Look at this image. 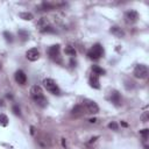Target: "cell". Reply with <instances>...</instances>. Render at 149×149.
Masks as SVG:
<instances>
[{"label": "cell", "instance_id": "cell-13", "mask_svg": "<svg viewBox=\"0 0 149 149\" xmlns=\"http://www.w3.org/2000/svg\"><path fill=\"white\" fill-rule=\"evenodd\" d=\"M92 72L97 76H104L106 73V71L102 68H100L99 65H92Z\"/></svg>", "mask_w": 149, "mask_h": 149}, {"label": "cell", "instance_id": "cell-30", "mask_svg": "<svg viewBox=\"0 0 149 149\" xmlns=\"http://www.w3.org/2000/svg\"><path fill=\"white\" fill-rule=\"evenodd\" d=\"M0 66H1V65H0Z\"/></svg>", "mask_w": 149, "mask_h": 149}, {"label": "cell", "instance_id": "cell-23", "mask_svg": "<svg viewBox=\"0 0 149 149\" xmlns=\"http://www.w3.org/2000/svg\"><path fill=\"white\" fill-rule=\"evenodd\" d=\"M140 134L143 136L144 140H147L148 139V134H149V129H147V128L146 129H142V130H140Z\"/></svg>", "mask_w": 149, "mask_h": 149}, {"label": "cell", "instance_id": "cell-29", "mask_svg": "<svg viewBox=\"0 0 149 149\" xmlns=\"http://www.w3.org/2000/svg\"><path fill=\"white\" fill-rule=\"evenodd\" d=\"M0 106H3V102H2L1 100H0Z\"/></svg>", "mask_w": 149, "mask_h": 149}, {"label": "cell", "instance_id": "cell-4", "mask_svg": "<svg viewBox=\"0 0 149 149\" xmlns=\"http://www.w3.org/2000/svg\"><path fill=\"white\" fill-rule=\"evenodd\" d=\"M134 76L139 79H144L148 76V68L144 64H137L134 69Z\"/></svg>", "mask_w": 149, "mask_h": 149}, {"label": "cell", "instance_id": "cell-1", "mask_svg": "<svg viewBox=\"0 0 149 149\" xmlns=\"http://www.w3.org/2000/svg\"><path fill=\"white\" fill-rule=\"evenodd\" d=\"M43 85L45 87V90L52 94H56V95H59L61 94V90L58 87V85L56 84V81L51 78H47L43 80Z\"/></svg>", "mask_w": 149, "mask_h": 149}, {"label": "cell", "instance_id": "cell-19", "mask_svg": "<svg viewBox=\"0 0 149 149\" xmlns=\"http://www.w3.org/2000/svg\"><path fill=\"white\" fill-rule=\"evenodd\" d=\"M65 54L69 55V56H74L76 55V50H74V48H72L71 45H69V47L65 48Z\"/></svg>", "mask_w": 149, "mask_h": 149}, {"label": "cell", "instance_id": "cell-10", "mask_svg": "<svg viewBox=\"0 0 149 149\" xmlns=\"http://www.w3.org/2000/svg\"><path fill=\"white\" fill-rule=\"evenodd\" d=\"M88 84H90V86L93 87V88H97V90L100 88V81H99V78H98V76L94 74V73L91 74V77H90V79H88Z\"/></svg>", "mask_w": 149, "mask_h": 149}, {"label": "cell", "instance_id": "cell-28", "mask_svg": "<svg viewBox=\"0 0 149 149\" xmlns=\"http://www.w3.org/2000/svg\"><path fill=\"white\" fill-rule=\"evenodd\" d=\"M121 125H122V126H123V127H127V126H128V125H127V123H126V122H121Z\"/></svg>", "mask_w": 149, "mask_h": 149}, {"label": "cell", "instance_id": "cell-16", "mask_svg": "<svg viewBox=\"0 0 149 149\" xmlns=\"http://www.w3.org/2000/svg\"><path fill=\"white\" fill-rule=\"evenodd\" d=\"M8 122H9V120H8L7 115L3 114V113H0V126L6 127V126L8 125Z\"/></svg>", "mask_w": 149, "mask_h": 149}, {"label": "cell", "instance_id": "cell-2", "mask_svg": "<svg viewBox=\"0 0 149 149\" xmlns=\"http://www.w3.org/2000/svg\"><path fill=\"white\" fill-rule=\"evenodd\" d=\"M102 55H104V48H102V45L99 44V43L94 44V45L87 51V56H88V58H91V59H99Z\"/></svg>", "mask_w": 149, "mask_h": 149}, {"label": "cell", "instance_id": "cell-5", "mask_svg": "<svg viewBox=\"0 0 149 149\" xmlns=\"http://www.w3.org/2000/svg\"><path fill=\"white\" fill-rule=\"evenodd\" d=\"M137 19H139V14H137L136 10L130 9V10L125 13V20H126L127 23H134V22L137 21Z\"/></svg>", "mask_w": 149, "mask_h": 149}, {"label": "cell", "instance_id": "cell-12", "mask_svg": "<svg viewBox=\"0 0 149 149\" xmlns=\"http://www.w3.org/2000/svg\"><path fill=\"white\" fill-rule=\"evenodd\" d=\"M115 37H123L125 36V31L120 28V27H118V26H113V27H111V30H109Z\"/></svg>", "mask_w": 149, "mask_h": 149}, {"label": "cell", "instance_id": "cell-3", "mask_svg": "<svg viewBox=\"0 0 149 149\" xmlns=\"http://www.w3.org/2000/svg\"><path fill=\"white\" fill-rule=\"evenodd\" d=\"M83 107L84 109L86 111V113H90V114H95L99 112V106L93 101V100H88V99H85L83 101Z\"/></svg>", "mask_w": 149, "mask_h": 149}, {"label": "cell", "instance_id": "cell-26", "mask_svg": "<svg viewBox=\"0 0 149 149\" xmlns=\"http://www.w3.org/2000/svg\"><path fill=\"white\" fill-rule=\"evenodd\" d=\"M97 139H98V136H94V137H92V139L90 140V143H92V142H94V141H95Z\"/></svg>", "mask_w": 149, "mask_h": 149}, {"label": "cell", "instance_id": "cell-7", "mask_svg": "<svg viewBox=\"0 0 149 149\" xmlns=\"http://www.w3.org/2000/svg\"><path fill=\"white\" fill-rule=\"evenodd\" d=\"M14 78H15V81L20 85H24L27 83V76L22 70H17L14 74Z\"/></svg>", "mask_w": 149, "mask_h": 149}, {"label": "cell", "instance_id": "cell-8", "mask_svg": "<svg viewBox=\"0 0 149 149\" xmlns=\"http://www.w3.org/2000/svg\"><path fill=\"white\" fill-rule=\"evenodd\" d=\"M59 50H61V45L59 44H54L48 49V54L50 56V58L56 59L59 56Z\"/></svg>", "mask_w": 149, "mask_h": 149}, {"label": "cell", "instance_id": "cell-15", "mask_svg": "<svg viewBox=\"0 0 149 149\" xmlns=\"http://www.w3.org/2000/svg\"><path fill=\"white\" fill-rule=\"evenodd\" d=\"M85 112V109H84V107H83V105H76L73 108H72V114H83Z\"/></svg>", "mask_w": 149, "mask_h": 149}, {"label": "cell", "instance_id": "cell-22", "mask_svg": "<svg viewBox=\"0 0 149 149\" xmlns=\"http://www.w3.org/2000/svg\"><path fill=\"white\" fill-rule=\"evenodd\" d=\"M12 111H13V113H14L15 115H20V114H21V112H20V107H19L17 105H14V106L12 107Z\"/></svg>", "mask_w": 149, "mask_h": 149}, {"label": "cell", "instance_id": "cell-6", "mask_svg": "<svg viewBox=\"0 0 149 149\" xmlns=\"http://www.w3.org/2000/svg\"><path fill=\"white\" fill-rule=\"evenodd\" d=\"M26 57H27L29 61L35 62V61H37V59L40 58V51H38L36 48H31V49H29V50L26 52Z\"/></svg>", "mask_w": 149, "mask_h": 149}, {"label": "cell", "instance_id": "cell-21", "mask_svg": "<svg viewBox=\"0 0 149 149\" xmlns=\"http://www.w3.org/2000/svg\"><path fill=\"white\" fill-rule=\"evenodd\" d=\"M41 31H42V33H55V29H54L51 26H47V27H44L43 29H41Z\"/></svg>", "mask_w": 149, "mask_h": 149}, {"label": "cell", "instance_id": "cell-27", "mask_svg": "<svg viewBox=\"0 0 149 149\" xmlns=\"http://www.w3.org/2000/svg\"><path fill=\"white\" fill-rule=\"evenodd\" d=\"M90 122H97V119H90Z\"/></svg>", "mask_w": 149, "mask_h": 149}, {"label": "cell", "instance_id": "cell-14", "mask_svg": "<svg viewBox=\"0 0 149 149\" xmlns=\"http://www.w3.org/2000/svg\"><path fill=\"white\" fill-rule=\"evenodd\" d=\"M34 101H35L40 107H45V106L48 105V99H47L44 95H42V97H40V98L35 99Z\"/></svg>", "mask_w": 149, "mask_h": 149}, {"label": "cell", "instance_id": "cell-11", "mask_svg": "<svg viewBox=\"0 0 149 149\" xmlns=\"http://www.w3.org/2000/svg\"><path fill=\"white\" fill-rule=\"evenodd\" d=\"M111 101L115 105V106H120L121 105V95L118 91H112L111 92Z\"/></svg>", "mask_w": 149, "mask_h": 149}, {"label": "cell", "instance_id": "cell-20", "mask_svg": "<svg viewBox=\"0 0 149 149\" xmlns=\"http://www.w3.org/2000/svg\"><path fill=\"white\" fill-rule=\"evenodd\" d=\"M3 36H5V40H6L7 42H9V43L13 42V35H12L10 33H8V31H3Z\"/></svg>", "mask_w": 149, "mask_h": 149}, {"label": "cell", "instance_id": "cell-18", "mask_svg": "<svg viewBox=\"0 0 149 149\" xmlns=\"http://www.w3.org/2000/svg\"><path fill=\"white\" fill-rule=\"evenodd\" d=\"M17 34H19V36L22 38V41H26V40H28V37H29V33L26 31V30H23V29H20V30L17 31Z\"/></svg>", "mask_w": 149, "mask_h": 149}, {"label": "cell", "instance_id": "cell-17", "mask_svg": "<svg viewBox=\"0 0 149 149\" xmlns=\"http://www.w3.org/2000/svg\"><path fill=\"white\" fill-rule=\"evenodd\" d=\"M19 16H20L21 19L26 20V21H30V20H33V14H31V13H28V12H22V13L19 14Z\"/></svg>", "mask_w": 149, "mask_h": 149}, {"label": "cell", "instance_id": "cell-25", "mask_svg": "<svg viewBox=\"0 0 149 149\" xmlns=\"http://www.w3.org/2000/svg\"><path fill=\"white\" fill-rule=\"evenodd\" d=\"M141 119H142V121H143V122H147V121H148V112H144V113L142 114Z\"/></svg>", "mask_w": 149, "mask_h": 149}, {"label": "cell", "instance_id": "cell-9", "mask_svg": "<svg viewBox=\"0 0 149 149\" xmlns=\"http://www.w3.org/2000/svg\"><path fill=\"white\" fill-rule=\"evenodd\" d=\"M30 95H31V98L35 100V99H37V98L44 95V94H43V91H42L41 86L34 85V86H31V88H30Z\"/></svg>", "mask_w": 149, "mask_h": 149}, {"label": "cell", "instance_id": "cell-24", "mask_svg": "<svg viewBox=\"0 0 149 149\" xmlns=\"http://www.w3.org/2000/svg\"><path fill=\"white\" fill-rule=\"evenodd\" d=\"M108 128L109 129H113V130H118V123L114 122V121H112V122L108 123Z\"/></svg>", "mask_w": 149, "mask_h": 149}]
</instances>
